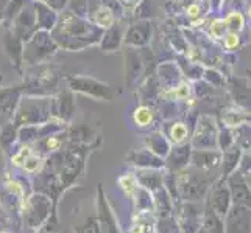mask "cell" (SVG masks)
<instances>
[{"instance_id": "22", "label": "cell", "mask_w": 251, "mask_h": 233, "mask_svg": "<svg viewBox=\"0 0 251 233\" xmlns=\"http://www.w3.org/2000/svg\"><path fill=\"white\" fill-rule=\"evenodd\" d=\"M236 135V145L242 151H250L251 149V126L248 123L242 125L234 129Z\"/></svg>"}, {"instance_id": "35", "label": "cell", "mask_w": 251, "mask_h": 233, "mask_svg": "<svg viewBox=\"0 0 251 233\" xmlns=\"http://www.w3.org/2000/svg\"><path fill=\"white\" fill-rule=\"evenodd\" d=\"M187 14L192 17V19H197V17H200L201 13H200V6L198 5H190L189 10H187Z\"/></svg>"}, {"instance_id": "5", "label": "cell", "mask_w": 251, "mask_h": 233, "mask_svg": "<svg viewBox=\"0 0 251 233\" xmlns=\"http://www.w3.org/2000/svg\"><path fill=\"white\" fill-rule=\"evenodd\" d=\"M204 204L207 207H211L219 216H222V218L226 216V213L229 212L231 205H232L226 179L220 176L217 180H215L214 185L209 190V193H207V196H206Z\"/></svg>"}, {"instance_id": "11", "label": "cell", "mask_w": 251, "mask_h": 233, "mask_svg": "<svg viewBox=\"0 0 251 233\" xmlns=\"http://www.w3.org/2000/svg\"><path fill=\"white\" fill-rule=\"evenodd\" d=\"M190 165L203 171H212L222 165V151L192 149V154H190Z\"/></svg>"}, {"instance_id": "8", "label": "cell", "mask_w": 251, "mask_h": 233, "mask_svg": "<svg viewBox=\"0 0 251 233\" xmlns=\"http://www.w3.org/2000/svg\"><path fill=\"white\" fill-rule=\"evenodd\" d=\"M226 184L231 193V201L234 205H242L251 209V188L248 187L245 176L239 169L226 177Z\"/></svg>"}, {"instance_id": "20", "label": "cell", "mask_w": 251, "mask_h": 233, "mask_svg": "<svg viewBox=\"0 0 251 233\" xmlns=\"http://www.w3.org/2000/svg\"><path fill=\"white\" fill-rule=\"evenodd\" d=\"M251 120V115H250V112H247L245 109H242V107H231V109H226L223 112V123L225 126H228V127H232V129H236L242 125H245L248 123Z\"/></svg>"}, {"instance_id": "30", "label": "cell", "mask_w": 251, "mask_h": 233, "mask_svg": "<svg viewBox=\"0 0 251 233\" xmlns=\"http://www.w3.org/2000/svg\"><path fill=\"white\" fill-rule=\"evenodd\" d=\"M16 129L17 126H10V127H5L2 134H0V143H2L3 148H8L13 142H14V137H16Z\"/></svg>"}, {"instance_id": "3", "label": "cell", "mask_w": 251, "mask_h": 233, "mask_svg": "<svg viewBox=\"0 0 251 233\" xmlns=\"http://www.w3.org/2000/svg\"><path fill=\"white\" fill-rule=\"evenodd\" d=\"M203 202L179 201L175 204L173 216H175V219L178 222L181 233H198L201 230L203 213H204Z\"/></svg>"}, {"instance_id": "2", "label": "cell", "mask_w": 251, "mask_h": 233, "mask_svg": "<svg viewBox=\"0 0 251 233\" xmlns=\"http://www.w3.org/2000/svg\"><path fill=\"white\" fill-rule=\"evenodd\" d=\"M53 209H55V199L51 196L41 191L30 193L21 202V214H22L24 226L31 230L42 229L47 224V221L51 218Z\"/></svg>"}, {"instance_id": "39", "label": "cell", "mask_w": 251, "mask_h": 233, "mask_svg": "<svg viewBox=\"0 0 251 233\" xmlns=\"http://www.w3.org/2000/svg\"><path fill=\"white\" fill-rule=\"evenodd\" d=\"M248 16H250V19H251V5H250V8H248Z\"/></svg>"}, {"instance_id": "14", "label": "cell", "mask_w": 251, "mask_h": 233, "mask_svg": "<svg viewBox=\"0 0 251 233\" xmlns=\"http://www.w3.org/2000/svg\"><path fill=\"white\" fill-rule=\"evenodd\" d=\"M128 160L136 168H164V159L158 157L150 149H141L129 152Z\"/></svg>"}, {"instance_id": "18", "label": "cell", "mask_w": 251, "mask_h": 233, "mask_svg": "<svg viewBox=\"0 0 251 233\" xmlns=\"http://www.w3.org/2000/svg\"><path fill=\"white\" fill-rule=\"evenodd\" d=\"M156 216L153 213H133L128 233H154Z\"/></svg>"}, {"instance_id": "36", "label": "cell", "mask_w": 251, "mask_h": 233, "mask_svg": "<svg viewBox=\"0 0 251 233\" xmlns=\"http://www.w3.org/2000/svg\"><path fill=\"white\" fill-rule=\"evenodd\" d=\"M242 174L245 176V180H247V184H248V187L251 188V169H248L247 172H242Z\"/></svg>"}, {"instance_id": "26", "label": "cell", "mask_w": 251, "mask_h": 233, "mask_svg": "<svg viewBox=\"0 0 251 233\" xmlns=\"http://www.w3.org/2000/svg\"><path fill=\"white\" fill-rule=\"evenodd\" d=\"M117 184H119L120 190H122V193L128 197V199H131V196L137 191V188H139V184H137L134 172H128V174L122 176L119 179Z\"/></svg>"}, {"instance_id": "24", "label": "cell", "mask_w": 251, "mask_h": 233, "mask_svg": "<svg viewBox=\"0 0 251 233\" xmlns=\"http://www.w3.org/2000/svg\"><path fill=\"white\" fill-rule=\"evenodd\" d=\"M154 233H181V229L175 216L167 218H156L154 222Z\"/></svg>"}, {"instance_id": "37", "label": "cell", "mask_w": 251, "mask_h": 233, "mask_svg": "<svg viewBox=\"0 0 251 233\" xmlns=\"http://www.w3.org/2000/svg\"><path fill=\"white\" fill-rule=\"evenodd\" d=\"M222 3H223V0H211V5H212L214 8H220Z\"/></svg>"}, {"instance_id": "25", "label": "cell", "mask_w": 251, "mask_h": 233, "mask_svg": "<svg viewBox=\"0 0 251 233\" xmlns=\"http://www.w3.org/2000/svg\"><path fill=\"white\" fill-rule=\"evenodd\" d=\"M38 145L41 146L42 152L50 154V152H55V151L61 149L63 139H61V135H59L58 132H55V134H50V135L44 137V139L38 140Z\"/></svg>"}, {"instance_id": "7", "label": "cell", "mask_w": 251, "mask_h": 233, "mask_svg": "<svg viewBox=\"0 0 251 233\" xmlns=\"http://www.w3.org/2000/svg\"><path fill=\"white\" fill-rule=\"evenodd\" d=\"M225 221V233H251V209L231 205Z\"/></svg>"}, {"instance_id": "31", "label": "cell", "mask_w": 251, "mask_h": 233, "mask_svg": "<svg viewBox=\"0 0 251 233\" xmlns=\"http://www.w3.org/2000/svg\"><path fill=\"white\" fill-rule=\"evenodd\" d=\"M203 76L207 83H211L214 85H223L225 80H223V75H220L217 70H212V68H206L203 72Z\"/></svg>"}, {"instance_id": "4", "label": "cell", "mask_w": 251, "mask_h": 233, "mask_svg": "<svg viewBox=\"0 0 251 233\" xmlns=\"http://www.w3.org/2000/svg\"><path fill=\"white\" fill-rule=\"evenodd\" d=\"M219 125L212 115L203 114L198 117L194 134L190 137L192 149H217Z\"/></svg>"}, {"instance_id": "28", "label": "cell", "mask_w": 251, "mask_h": 233, "mask_svg": "<svg viewBox=\"0 0 251 233\" xmlns=\"http://www.w3.org/2000/svg\"><path fill=\"white\" fill-rule=\"evenodd\" d=\"M225 23H226V28L231 33H239L242 28H244L245 19H244V16H242L239 11H232V13H229L226 16V19H225Z\"/></svg>"}, {"instance_id": "16", "label": "cell", "mask_w": 251, "mask_h": 233, "mask_svg": "<svg viewBox=\"0 0 251 233\" xmlns=\"http://www.w3.org/2000/svg\"><path fill=\"white\" fill-rule=\"evenodd\" d=\"M145 145H147V149H150L153 154H156L161 159H166L167 154L170 152V148H172V143L167 139V135H164L159 131L147 135Z\"/></svg>"}, {"instance_id": "19", "label": "cell", "mask_w": 251, "mask_h": 233, "mask_svg": "<svg viewBox=\"0 0 251 233\" xmlns=\"http://www.w3.org/2000/svg\"><path fill=\"white\" fill-rule=\"evenodd\" d=\"M201 230L206 233H225V221L222 216H219L211 207L204 204V213H203V222Z\"/></svg>"}, {"instance_id": "12", "label": "cell", "mask_w": 251, "mask_h": 233, "mask_svg": "<svg viewBox=\"0 0 251 233\" xmlns=\"http://www.w3.org/2000/svg\"><path fill=\"white\" fill-rule=\"evenodd\" d=\"M164 168H137L134 171V176L139 187L149 190V191H156L162 188L164 184Z\"/></svg>"}, {"instance_id": "10", "label": "cell", "mask_w": 251, "mask_h": 233, "mask_svg": "<svg viewBox=\"0 0 251 233\" xmlns=\"http://www.w3.org/2000/svg\"><path fill=\"white\" fill-rule=\"evenodd\" d=\"M228 89L236 105L247 112H251V80L248 78H229Z\"/></svg>"}, {"instance_id": "34", "label": "cell", "mask_w": 251, "mask_h": 233, "mask_svg": "<svg viewBox=\"0 0 251 233\" xmlns=\"http://www.w3.org/2000/svg\"><path fill=\"white\" fill-rule=\"evenodd\" d=\"M239 41H240L239 39V34L229 31V34H226V36H225V47H226L228 50H234L239 45Z\"/></svg>"}, {"instance_id": "1", "label": "cell", "mask_w": 251, "mask_h": 233, "mask_svg": "<svg viewBox=\"0 0 251 233\" xmlns=\"http://www.w3.org/2000/svg\"><path fill=\"white\" fill-rule=\"evenodd\" d=\"M175 177L179 201L186 202H203L211 187L217 180L209 176V171L198 169L192 165L176 171Z\"/></svg>"}, {"instance_id": "38", "label": "cell", "mask_w": 251, "mask_h": 233, "mask_svg": "<svg viewBox=\"0 0 251 233\" xmlns=\"http://www.w3.org/2000/svg\"><path fill=\"white\" fill-rule=\"evenodd\" d=\"M247 78H248V80H251V68H248V70H247Z\"/></svg>"}, {"instance_id": "6", "label": "cell", "mask_w": 251, "mask_h": 233, "mask_svg": "<svg viewBox=\"0 0 251 233\" xmlns=\"http://www.w3.org/2000/svg\"><path fill=\"white\" fill-rule=\"evenodd\" d=\"M95 219H97L100 233H122L114 210L111 209L108 197L103 191L101 184H99L97 188V216H95Z\"/></svg>"}, {"instance_id": "9", "label": "cell", "mask_w": 251, "mask_h": 233, "mask_svg": "<svg viewBox=\"0 0 251 233\" xmlns=\"http://www.w3.org/2000/svg\"><path fill=\"white\" fill-rule=\"evenodd\" d=\"M190 154H192V146L189 142L175 145L170 148V152L164 159V168L170 172H176L190 165Z\"/></svg>"}, {"instance_id": "15", "label": "cell", "mask_w": 251, "mask_h": 233, "mask_svg": "<svg viewBox=\"0 0 251 233\" xmlns=\"http://www.w3.org/2000/svg\"><path fill=\"white\" fill-rule=\"evenodd\" d=\"M242 152L244 151H242L236 143L232 145L231 148H228L226 151L222 152V177L226 179L236 169H239Z\"/></svg>"}, {"instance_id": "21", "label": "cell", "mask_w": 251, "mask_h": 233, "mask_svg": "<svg viewBox=\"0 0 251 233\" xmlns=\"http://www.w3.org/2000/svg\"><path fill=\"white\" fill-rule=\"evenodd\" d=\"M236 143V135L234 129L228 126H219V135H217V149L219 151H226Z\"/></svg>"}, {"instance_id": "29", "label": "cell", "mask_w": 251, "mask_h": 233, "mask_svg": "<svg viewBox=\"0 0 251 233\" xmlns=\"http://www.w3.org/2000/svg\"><path fill=\"white\" fill-rule=\"evenodd\" d=\"M153 122V110L150 107H139V109H136L134 112V123L139 126V127H147V126H150Z\"/></svg>"}, {"instance_id": "33", "label": "cell", "mask_w": 251, "mask_h": 233, "mask_svg": "<svg viewBox=\"0 0 251 233\" xmlns=\"http://www.w3.org/2000/svg\"><path fill=\"white\" fill-rule=\"evenodd\" d=\"M226 23H225V21H217V22H214V25L211 27V34L214 38H225V33H226Z\"/></svg>"}, {"instance_id": "27", "label": "cell", "mask_w": 251, "mask_h": 233, "mask_svg": "<svg viewBox=\"0 0 251 233\" xmlns=\"http://www.w3.org/2000/svg\"><path fill=\"white\" fill-rule=\"evenodd\" d=\"M42 165H44V160H42L41 155L34 154L33 151L28 154V157L25 159V162L22 163V169L27 172V174H36V172L41 171Z\"/></svg>"}, {"instance_id": "13", "label": "cell", "mask_w": 251, "mask_h": 233, "mask_svg": "<svg viewBox=\"0 0 251 233\" xmlns=\"http://www.w3.org/2000/svg\"><path fill=\"white\" fill-rule=\"evenodd\" d=\"M175 201L167 193L166 188H159L153 191V205H154V216L156 218H167L173 216V210H175Z\"/></svg>"}, {"instance_id": "32", "label": "cell", "mask_w": 251, "mask_h": 233, "mask_svg": "<svg viewBox=\"0 0 251 233\" xmlns=\"http://www.w3.org/2000/svg\"><path fill=\"white\" fill-rule=\"evenodd\" d=\"M75 233H100V229H99L97 219H95V218L88 219V222H86L84 226L76 227V229H75Z\"/></svg>"}, {"instance_id": "23", "label": "cell", "mask_w": 251, "mask_h": 233, "mask_svg": "<svg viewBox=\"0 0 251 233\" xmlns=\"http://www.w3.org/2000/svg\"><path fill=\"white\" fill-rule=\"evenodd\" d=\"M167 139L170 140L172 145L186 143V140L189 139V127L184 123H173V126L169 131Z\"/></svg>"}, {"instance_id": "17", "label": "cell", "mask_w": 251, "mask_h": 233, "mask_svg": "<svg viewBox=\"0 0 251 233\" xmlns=\"http://www.w3.org/2000/svg\"><path fill=\"white\" fill-rule=\"evenodd\" d=\"M129 201H131V205H133V213H153L154 214L153 193L149 191V190L139 187Z\"/></svg>"}]
</instances>
